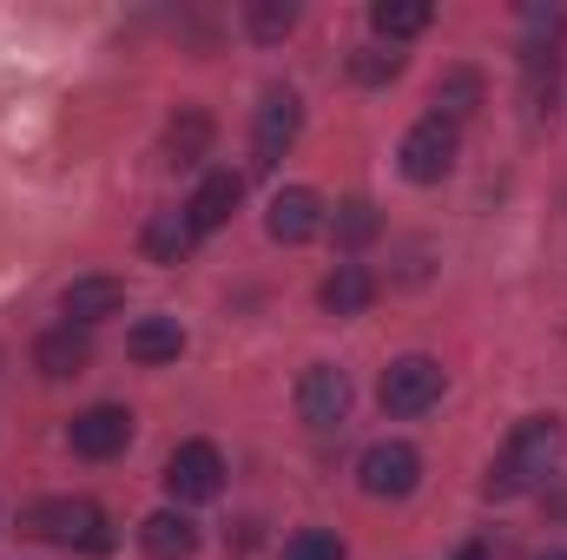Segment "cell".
<instances>
[{
  "mask_svg": "<svg viewBox=\"0 0 567 560\" xmlns=\"http://www.w3.org/2000/svg\"><path fill=\"white\" fill-rule=\"evenodd\" d=\"M265 231L278 238V245H310L317 231H323V198L310 191V185H290L271 198V211H265Z\"/></svg>",
  "mask_w": 567,
  "mask_h": 560,
  "instance_id": "10",
  "label": "cell"
},
{
  "mask_svg": "<svg viewBox=\"0 0 567 560\" xmlns=\"http://www.w3.org/2000/svg\"><path fill=\"white\" fill-rule=\"evenodd\" d=\"M284 560H343V541L330 528H303V535L284 541Z\"/></svg>",
  "mask_w": 567,
  "mask_h": 560,
  "instance_id": "22",
  "label": "cell"
},
{
  "mask_svg": "<svg viewBox=\"0 0 567 560\" xmlns=\"http://www.w3.org/2000/svg\"><path fill=\"white\" fill-rule=\"evenodd\" d=\"M238 198H245V178H238V172H212V178L192 191V205H185L192 231H198V238H205V231H218V225L238 211Z\"/></svg>",
  "mask_w": 567,
  "mask_h": 560,
  "instance_id": "13",
  "label": "cell"
},
{
  "mask_svg": "<svg viewBox=\"0 0 567 560\" xmlns=\"http://www.w3.org/2000/svg\"><path fill=\"white\" fill-rule=\"evenodd\" d=\"M357 481H363V495H377V501H403V495L423 481V455H416L410 442H370L363 462H357Z\"/></svg>",
  "mask_w": 567,
  "mask_h": 560,
  "instance_id": "4",
  "label": "cell"
},
{
  "mask_svg": "<svg viewBox=\"0 0 567 560\" xmlns=\"http://www.w3.org/2000/svg\"><path fill=\"white\" fill-rule=\"evenodd\" d=\"M350 73H357L363 86H383V80H396V73H403V53H383V46H363V53L350 60Z\"/></svg>",
  "mask_w": 567,
  "mask_h": 560,
  "instance_id": "23",
  "label": "cell"
},
{
  "mask_svg": "<svg viewBox=\"0 0 567 560\" xmlns=\"http://www.w3.org/2000/svg\"><path fill=\"white\" fill-rule=\"evenodd\" d=\"M297 416L310 422V428H337V422L350 416V376L330 370V363H310L297 376Z\"/></svg>",
  "mask_w": 567,
  "mask_h": 560,
  "instance_id": "8",
  "label": "cell"
},
{
  "mask_svg": "<svg viewBox=\"0 0 567 560\" xmlns=\"http://www.w3.org/2000/svg\"><path fill=\"white\" fill-rule=\"evenodd\" d=\"M455 560H488V548H462Z\"/></svg>",
  "mask_w": 567,
  "mask_h": 560,
  "instance_id": "25",
  "label": "cell"
},
{
  "mask_svg": "<svg viewBox=\"0 0 567 560\" xmlns=\"http://www.w3.org/2000/svg\"><path fill=\"white\" fill-rule=\"evenodd\" d=\"M27 528H33L40 541L80 548V554H106V548H113L106 515H100L93 501H73V495H60V501H33V508H27Z\"/></svg>",
  "mask_w": 567,
  "mask_h": 560,
  "instance_id": "2",
  "label": "cell"
},
{
  "mask_svg": "<svg viewBox=\"0 0 567 560\" xmlns=\"http://www.w3.org/2000/svg\"><path fill=\"white\" fill-rule=\"evenodd\" d=\"M297 126H303V106H297V93H284V86H271L265 93V106H258V126H251V165L258 172H271L284 152L297 145Z\"/></svg>",
  "mask_w": 567,
  "mask_h": 560,
  "instance_id": "7",
  "label": "cell"
},
{
  "mask_svg": "<svg viewBox=\"0 0 567 560\" xmlns=\"http://www.w3.org/2000/svg\"><path fill=\"white\" fill-rule=\"evenodd\" d=\"M93 363V343H86V330H73V323H60V330H47L40 343H33V370L40 376H53V383H66V376H80Z\"/></svg>",
  "mask_w": 567,
  "mask_h": 560,
  "instance_id": "12",
  "label": "cell"
},
{
  "mask_svg": "<svg viewBox=\"0 0 567 560\" xmlns=\"http://www.w3.org/2000/svg\"><path fill=\"white\" fill-rule=\"evenodd\" d=\"M435 106H442L435 120H449V126H455V120H468V113L482 106V73H468V66L442 73V80H435Z\"/></svg>",
  "mask_w": 567,
  "mask_h": 560,
  "instance_id": "19",
  "label": "cell"
},
{
  "mask_svg": "<svg viewBox=\"0 0 567 560\" xmlns=\"http://www.w3.org/2000/svg\"><path fill=\"white\" fill-rule=\"evenodd\" d=\"M555 462H561V422L555 416H528L515 435H508L502 462L488 468V495H495V501L528 495V488H542V475H548Z\"/></svg>",
  "mask_w": 567,
  "mask_h": 560,
  "instance_id": "1",
  "label": "cell"
},
{
  "mask_svg": "<svg viewBox=\"0 0 567 560\" xmlns=\"http://www.w3.org/2000/svg\"><path fill=\"white\" fill-rule=\"evenodd\" d=\"M317 297H323V310H330V317H357V310L377 297V283H370V271H363V265H337V271L323 278V290H317Z\"/></svg>",
  "mask_w": 567,
  "mask_h": 560,
  "instance_id": "17",
  "label": "cell"
},
{
  "mask_svg": "<svg viewBox=\"0 0 567 560\" xmlns=\"http://www.w3.org/2000/svg\"><path fill=\"white\" fill-rule=\"evenodd\" d=\"M290 27H297V7H251V33L258 40H278Z\"/></svg>",
  "mask_w": 567,
  "mask_h": 560,
  "instance_id": "24",
  "label": "cell"
},
{
  "mask_svg": "<svg viewBox=\"0 0 567 560\" xmlns=\"http://www.w3.org/2000/svg\"><path fill=\"white\" fill-rule=\"evenodd\" d=\"M429 20H435L429 0H377V7H370V27H377L383 40H410V33H423Z\"/></svg>",
  "mask_w": 567,
  "mask_h": 560,
  "instance_id": "18",
  "label": "cell"
},
{
  "mask_svg": "<svg viewBox=\"0 0 567 560\" xmlns=\"http://www.w3.org/2000/svg\"><path fill=\"white\" fill-rule=\"evenodd\" d=\"M212 145V120L198 113V106H185L178 120H172V133H165V152H172V165H198V152Z\"/></svg>",
  "mask_w": 567,
  "mask_h": 560,
  "instance_id": "20",
  "label": "cell"
},
{
  "mask_svg": "<svg viewBox=\"0 0 567 560\" xmlns=\"http://www.w3.org/2000/svg\"><path fill=\"white\" fill-rule=\"evenodd\" d=\"M178 350H185L178 317H145V323H133V336H126V356L133 363H178Z\"/></svg>",
  "mask_w": 567,
  "mask_h": 560,
  "instance_id": "16",
  "label": "cell"
},
{
  "mask_svg": "<svg viewBox=\"0 0 567 560\" xmlns=\"http://www.w3.org/2000/svg\"><path fill=\"white\" fill-rule=\"evenodd\" d=\"M165 488L172 501H218L225 488V455L212 442H178L172 462H165Z\"/></svg>",
  "mask_w": 567,
  "mask_h": 560,
  "instance_id": "5",
  "label": "cell"
},
{
  "mask_svg": "<svg viewBox=\"0 0 567 560\" xmlns=\"http://www.w3.org/2000/svg\"><path fill=\"white\" fill-rule=\"evenodd\" d=\"M542 560H567V554H561V548H555V554H542Z\"/></svg>",
  "mask_w": 567,
  "mask_h": 560,
  "instance_id": "26",
  "label": "cell"
},
{
  "mask_svg": "<svg viewBox=\"0 0 567 560\" xmlns=\"http://www.w3.org/2000/svg\"><path fill=\"white\" fill-rule=\"evenodd\" d=\"M126 442H133V416L113 409V403L73 416V455H86V462H106V455H120Z\"/></svg>",
  "mask_w": 567,
  "mask_h": 560,
  "instance_id": "11",
  "label": "cell"
},
{
  "mask_svg": "<svg viewBox=\"0 0 567 560\" xmlns=\"http://www.w3.org/2000/svg\"><path fill=\"white\" fill-rule=\"evenodd\" d=\"M377 225H383V218H377V205H370V198H350V205H337V238H343V245H363V238H377Z\"/></svg>",
  "mask_w": 567,
  "mask_h": 560,
  "instance_id": "21",
  "label": "cell"
},
{
  "mask_svg": "<svg viewBox=\"0 0 567 560\" xmlns=\"http://www.w3.org/2000/svg\"><path fill=\"white\" fill-rule=\"evenodd\" d=\"M377 396H383L390 416H429L442 403V363L435 356H396L383 370V390Z\"/></svg>",
  "mask_w": 567,
  "mask_h": 560,
  "instance_id": "3",
  "label": "cell"
},
{
  "mask_svg": "<svg viewBox=\"0 0 567 560\" xmlns=\"http://www.w3.org/2000/svg\"><path fill=\"white\" fill-rule=\"evenodd\" d=\"M120 310H126V283L106 278V271L73 278L60 290V317H66L73 330H93V323H106V317H120Z\"/></svg>",
  "mask_w": 567,
  "mask_h": 560,
  "instance_id": "9",
  "label": "cell"
},
{
  "mask_svg": "<svg viewBox=\"0 0 567 560\" xmlns=\"http://www.w3.org/2000/svg\"><path fill=\"white\" fill-rule=\"evenodd\" d=\"M145 258L152 265H185L192 258V245H198V231H192V218L185 211H158V218H145Z\"/></svg>",
  "mask_w": 567,
  "mask_h": 560,
  "instance_id": "15",
  "label": "cell"
},
{
  "mask_svg": "<svg viewBox=\"0 0 567 560\" xmlns=\"http://www.w3.org/2000/svg\"><path fill=\"white\" fill-rule=\"evenodd\" d=\"M140 548L152 560H192L198 554V528H192L185 515H172V508H165V515H145L140 521Z\"/></svg>",
  "mask_w": 567,
  "mask_h": 560,
  "instance_id": "14",
  "label": "cell"
},
{
  "mask_svg": "<svg viewBox=\"0 0 567 560\" xmlns=\"http://www.w3.org/2000/svg\"><path fill=\"white\" fill-rule=\"evenodd\" d=\"M449 172H455V126L429 113L423 126L403 133V178H416V185H442Z\"/></svg>",
  "mask_w": 567,
  "mask_h": 560,
  "instance_id": "6",
  "label": "cell"
}]
</instances>
